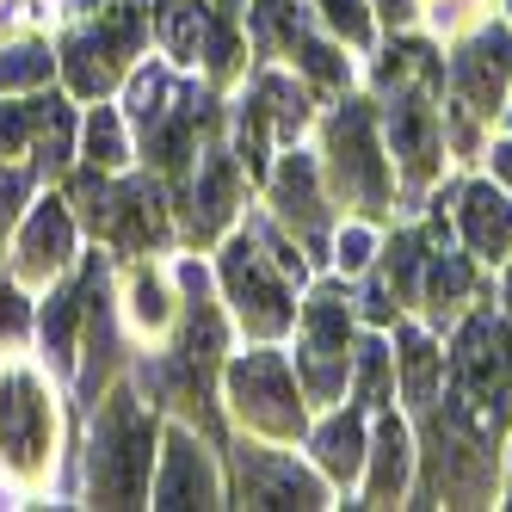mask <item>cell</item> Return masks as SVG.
I'll return each instance as SVG.
<instances>
[{"mask_svg": "<svg viewBox=\"0 0 512 512\" xmlns=\"http://www.w3.org/2000/svg\"><path fill=\"white\" fill-rule=\"evenodd\" d=\"M216 284H223L229 321L247 340H284L297 334V290L309 284V253L272 210H247V223L223 235Z\"/></svg>", "mask_w": 512, "mask_h": 512, "instance_id": "6da1fadb", "label": "cell"}, {"mask_svg": "<svg viewBox=\"0 0 512 512\" xmlns=\"http://www.w3.org/2000/svg\"><path fill=\"white\" fill-rule=\"evenodd\" d=\"M62 457V401L38 358H0V488L31 500L50 488Z\"/></svg>", "mask_w": 512, "mask_h": 512, "instance_id": "7a4b0ae2", "label": "cell"}, {"mask_svg": "<svg viewBox=\"0 0 512 512\" xmlns=\"http://www.w3.org/2000/svg\"><path fill=\"white\" fill-rule=\"evenodd\" d=\"M155 401L136 383H112L93 401V445H87V506H149L155 482Z\"/></svg>", "mask_w": 512, "mask_h": 512, "instance_id": "3957f363", "label": "cell"}, {"mask_svg": "<svg viewBox=\"0 0 512 512\" xmlns=\"http://www.w3.org/2000/svg\"><path fill=\"white\" fill-rule=\"evenodd\" d=\"M445 142L475 161L482 155V130L500 118V105L512 93V25L506 19H475L445 56Z\"/></svg>", "mask_w": 512, "mask_h": 512, "instance_id": "277c9868", "label": "cell"}, {"mask_svg": "<svg viewBox=\"0 0 512 512\" xmlns=\"http://www.w3.org/2000/svg\"><path fill=\"white\" fill-rule=\"evenodd\" d=\"M321 173H327V192H334L340 210L352 216H389L395 210V167L383 149V124H377V105L340 93V105L327 112L321 124Z\"/></svg>", "mask_w": 512, "mask_h": 512, "instance_id": "5b68a950", "label": "cell"}, {"mask_svg": "<svg viewBox=\"0 0 512 512\" xmlns=\"http://www.w3.org/2000/svg\"><path fill=\"white\" fill-rule=\"evenodd\" d=\"M142 44H149V7L142 0H105L99 13L62 25L56 68H62L68 93L112 99L124 87V75L142 62Z\"/></svg>", "mask_w": 512, "mask_h": 512, "instance_id": "8992f818", "label": "cell"}, {"mask_svg": "<svg viewBox=\"0 0 512 512\" xmlns=\"http://www.w3.org/2000/svg\"><path fill=\"white\" fill-rule=\"evenodd\" d=\"M223 395L241 432L272 438V445H297L315 414L297 383V364H290V352H278V340H253V352H235L223 364Z\"/></svg>", "mask_w": 512, "mask_h": 512, "instance_id": "52a82bcc", "label": "cell"}, {"mask_svg": "<svg viewBox=\"0 0 512 512\" xmlns=\"http://www.w3.org/2000/svg\"><path fill=\"white\" fill-rule=\"evenodd\" d=\"M352 346H358V303L346 278H321L309 284V297L297 303V383L309 395V408H334L352 383Z\"/></svg>", "mask_w": 512, "mask_h": 512, "instance_id": "ba28073f", "label": "cell"}, {"mask_svg": "<svg viewBox=\"0 0 512 512\" xmlns=\"http://www.w3.org/2000/svg\"><path fill=\"white\" fill-rule=\"evenodd\" d=\"M426 420V475H420V494L426 506H494L500 494V451L488 445V438H475L463 420H451L445 408H432L420 414Z\"/></svg>", "mask_w": 512, "mask_h": 512, "instance_id": "9c48e42d", "label": "cell"}, {"mask_svg": "<svg viewBox=\"0 0 512 512\" xmlns=\"http://www.w3.org/2000/svg\"><path fill=\"white\" fill-rule=\"evenodd\" d=\"M383 149L395 167V192L420 198L438 173H445V105H438V81H401L383 87Z\"/></svg>", "mask_w": 512, "mask_h": 512, "instance_id": "30bf717a", "label": "cell"}, {"mask_svg": "<svg viewBox=\"0 0 512 512\" xmlns=\"http://www.w3.org/2000/svg\"><path fill=\"white\" fill-rule=\"evenodd\" d=\"M229 506H253V512H266V506H334V482L303 457V451H290V445H272V438H253L241 432L235 445H229Z\"/></svg>", "mask_w": 512, "mask_h": 512, "instance_id": "8fae6325", "label": "cell"}, {"mask_svg": "<svg viewBox=\"0 0 512 512\" xmlns=\"http://www.w3.org/2000/svg\"><path fill=\"white\" fill-rule=\"evenodd\" d=\"M266 204L272 216L297 235V247L309 260H327V241H334V223H340V204L327 192V173H321V155L315 149H278L272 173H266Z\"/></svg>", "mask_w": 512, "mask_h": 512, "instance_id": "7c38bea8", "label": "cell"}, {"mask_svg": "<svg viewBox=\"0 0 512 512\" xmlns=\"http://www.w3.org/2000/svg\"><path fill=\"white\" fill-rule=\"evenodd\" d=\"M179 210H186V235L198 247L223 241L241 223V161L223 136H204L198 142V161L192 173L179 179Z\"/></svg>", "mask_w": 512, "mask_h": 512, "instance_id": "4fadbf2b", "label": "cell"}, {"mask_svg": "<svg viewBox=\"0 0 512 512\" xmlns=\"http://www.w3.org/2000/svg\"><path fill=\"white\" fill-rule=\"evenodd\" d=\"M149 506H229L223 463L210 457V438L186 420L161 426V451H155V482Z\"/></svg>", "mask_w": 512, "mask_h": 512, "instance_id": "5bb4252c", "label": "cell"}, {"mask_svg": "<svg viewBox=\"0 0 512 512\" xmlns=\"http://www.w3.org/2000/svg\"><path fill=\"white\" fill-rule=\"evenodd\" d=\"M75 247H81L75 204L68 198H38L19 216V241H13V272L7 278H19L25 290H50L68 266H75Z\"/></svg>", "mask_w": 512, "mask_h": 512, "instance_id": "9a60e30c", "label": "cell"}, {"mask_svg": "<svg viewBox=\"0 0 512 512\" xmlns=\"http://www.w3.org/2000/svg\"><path fill=\"white\" fill-rule=\"evenodd\" d=\"M414 426L395 408L371 414V451H364V475H358V506H395L414 488Z\"/></svg>", "mask_w": 512, "mask_h": 512, "instance_id": "2e32d148", "label": "cell"}, {"mask_svg": "<svg viewBox=\"0 0 512 512\" xmlns=\"http://www.w3.org/2000/svg\"><path fill=\"white\" fill-rule=\"evenodd\" d=\"M457 235L475 253V266H506L512 260V192L500 179H469L451 192Z\"/></svg>", "mask_w": 512, "mask_h": 512, "instance_id": "e0dca14e", "label": "cell"}, {"mask_svg": "<svg viewBox=\"0 0 512 512\" xmlns=\"http://www.w3.org/2000/svg\"><path fill=\"white\" fill-rule=\"evenodd\" d=\"M303 445H309V463L327 482L352 488L364 475V451H371V414L352 408V401H334V408H321V420H309Z\"/></svg>", "mask_w": 512, "mask_h": 512, "instance_id": "ac0fdd59", "label": "cell"}, {"mask_svg": "<svg viewBox=\"0 0 512 512\" xmlns=\"http://www.w3.org/2000/svg\"><path fill=\"white\" fill-rule=\"evenodd\" d=\"M124 321L142 346H167L173 327H179V284L173 266H155L149 253H136L130 272H124Z\"/></svg>", "mask_w": 512, "mask_h": 512, "instance_id": "d6986e66", "label": "cell"}, {"mask_svg": "<svg viewBox=\"0 0 512 512\" xmlns=\"http://www.w3.org/2000/svg\"><path fill=\"white\" fill-rule=\"evenodd\" d=\"M87 278H93V266H81L75 278H56L50 284V297H44V309H38V358L50 364L56 377H75V358H81V321H87Z\"/></svg>", "mask_w": 512, "mask_h": 512, "instance_id": "ffe728a7", "label": "cell"}, {"mask_svg": "<svg viewBox=\"0 0 512 512\" xmlns=\"http://www.w3.org/2000/svg\"><path fill=\"white\" fill-rule=\"evenodd\" d=\"M395 395L408 401L414 414H426L438 395H445V346L432 340V327L426 321H408L401 315L395 321Z\"/></svg>", "mask_w": 512, "mask_h": 512, "instance_id": "44dd1931", "label": "cell"}, {"mask_svg": "<svg viewBox=\"0 0 512 512\" xmlns=\"http://www.w3.org/2000/svg\"><path fill=\"white\" fill-rule=\"evenodd\" d=\"M475 253L463 247H445L438 241L432 253H426V266H420V290H414V303H420V315H426V327H438V321H457L463 309H469V297H475Z\"/></svg>", "mask_w": 512, "mask_h": 512, "instance_id": "7402d4cb", "label": "cell"}, {"mask_svg": "<svg viewBox=\"0 0 512 512\" xmlns=\"http://www.w3.org/2000/svg\"><path fill=\"white\" fill-rule=\"evenodd\" d=\"M149 25H155V50L186 68V75H198V56H204V38L216 25V0H155L149 7Z\"/></svg>", "mask_w": 512, "mask_h": 512, "instance_id": "603a6c76", "label": "cell"}, {"mask_svg": "<svg viewBox=\"0 0 512 512\" xmlns=\"http://www.w3.org/2000/svg\"><path fill=\"white\" fill-rule=\"evenodd\" d=\"M31 167H38V179H68V167H75L81 155V118L75 105H68L62 93H38V130H31Z\"/></svg>", "mask_w": 512, "mask_h": 512, "instance_id": "cb8c5ba5", "label": "cell"}, {"mask_svg": "<svg viewBox=\"0 0 512 512\" xmlns=\"http://www.w3.org/2000/svg\"><path fill=\"white\" fill-rule=\"evenodd\" d=\"M315 0H247V38L260 50V62H284L290 44L315 31Z\"/></svg>", "mask_w": 512, "mask_h": 512, "instance_id": "d4e9b609", "label": "cell"}, {"mask_svg": "<svg viewBox=\"0 0 512 512\" xmlns=\"http://www.w3.org/2000/svg\"><path fill=\"white\" fill-rule=\"evenodd\" d=\"M346 401H352V408H364V414L395 408V346L383 340V327L358 334V346H352V383H346Z\"/></svg>", "mask_w": 512, "mask_h": 512, "instance_id": "484cf974", "label": "cell"}, {"mask_svg": "<svg viewBox=\"0 0 512 512\" xmlns=\"http://www.w3.org/2000/svg\"><path fill=\"white\" fill-rule=\"evenodd\" d=\"M81 161L99 167V173H130L136 142H130V124H124V105L93 99V112L81 118Z\"/></svg>", "mask_w": 512, "mask_h": 512, "instance_id": "4316f807", "label": "cell"}, {"mask_svg": "<svg viewBox=\"0 0 512 512\" xmlns=\"http://www.w3.org/2000/svg\"><path fill=\"white\" fill-rule=\"evenodd\" d=\"M56 68V50L44 38H0V93H38Z\"/></svg>", "mask_w": 512, "mask_h": 512, "instance_id": "83f0119b", "label": "cell"}, {"mask_svg": "<svg viewBox=\"0 0 512 512\" xmlns=\"http://www.w3.org/2000/svg\"><path fill=\"white\" fill-rule=\"evenodd\" d=\"M377 223L371 216H346V223H334V241H327V260H334V272L352 284V278H364L377 266Z\"/></svg>", "mask_w": 512, "mask_h": 512, "instance_id": "f1b7e54d", "label": "cell"}, {"mask_svg": "<svg viewBox=\"0 0 512 512\" xmlns=\"http://www.w3.org/2000/svg\"><path fill=\"white\" fill-rule=\"evenodd\" d=\"M31 130H38V93H25V99H7V105H0V161L31 155Z\"/></svg>", "mask_w": 512, "mask_h": 512, "instance_id": "f546056e", "label": "cell"}, {"mask_svg": "<svg viewBox=\"0 0 512 512\" xmlns=\"http://www.w3.org/2000/svg\"><path fill=\"white\" fill-rule=\"evenodd\" d=\"M38 334V309H31V297H25V284L19 278H0V340H31Z\"/></svg>", "mask_w": 512, "mask_h": 512, "instance_id": "4dcf8cb0", "label": "cell"}, {"mask_svg": "<svg viewBox=\"0 0 512 512\" xmlns=\"http://www.w3.org/2000/svg\"><path fill=\"white\" fill-rule=\"evenodd\" d=\"M31 186H38V167L0 161V235L19 229V216H25V204H31Z\"/></svg>", "mask_w": 512, "mask_h": 512, "instance_id": "1f68e13d", "label": "cell"}, {"mask_svg": "<svg viewBox=\"0 0 512 512\" xmlns=\"http://www.w3.org/2000/svg\"><path fill=\"white\" fill-rule=\"evenodd\" d=\"M488 179H500V186L512 192V136H500L488 149Z\"/></svg>", "mask_w": 512, "mask_h": 512, "instance_id": "d6a6232c", "label": "cell"}, {"mask_svg": "<svg viewBox=\"0 0 512 512\" xmlns=\"http://www.w3.org/2000/svg\"><path fill=\"white\" fill-rule=\"evenodd\" d=\"M414 7H420V0H371V13H377L383 25H408Z\"/></svg>", "mask_w": 512, "mask_h": 512, "instance_id": "836d02e7", "label": "cell"}, {"mask_svg": "<svg viewBox=\"0 0 512 512\" xmlns=\"http://www.w3.org/2000/svg\"><path fill=\"white\" fill-rule=\"evenodd\" d=\"M105 0H56V19L62 25H75V19H87V13H99Z\"/></svg>", "mask_w": 512, "mask_h": 512, "instance_id": "e575fe53", "label": "cell"}, {"mask_svg": "<svg viewBox=\"0 0 512 512\" xmlns=\"http://www.w3.org/2000/svg\"><path fill=\"white\" fill-rule=\"evenodd\" d=\"M500 124H506V136H512V93H506V105H500Z\"/></svg>", "mask_w": 512, "mask_h": 512, "instance_id": "d590c367", "label": "cell"}, {"mask_svg": "<svg viewBox=\"0 0 512 512\" xmlns=\"http://www.w3.org/2000/svg\"><path fill=\"white\" fill-rule=\"evenodd\" d=\"M216 13H235L241 19V0H216Z\"/></svg>", "mask_w": 512, "mask_h": 512, "instance_id": "8d00e7d4", "label": "cell"}, {"mask_svg": "<svg viewBox=\"0 0 512 512\" xmlns=\"http://www.w3.org/2000/svg\"><path fill=\"white\" fill-rule=\"evenodd\" d=\"M506 475H512V438H506ZM500 506H512V494H506V500H500Z\"/></svg>", "mask_w": 512, "mask_h": 512, "instance_id": "74e56055", "label": "cell"}, {"mask_svg": "<svg viewBox=\"0 0 512 512\" xmlns=\"http://www.w3.org/2000/svg\"><path fill=\"white\" fill-rule=\"evenodd\" d=\"M506 7H512V0H506Z\"/></svg>", "mask_w": 512, "mask_h": 512, "instance_id": "f35d334b", "label": "cell"}]
</instances>
